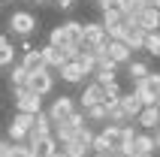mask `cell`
<instances>
[{"label": "cell", "mask_w": 160, "mask_h": 157, "mask_svg": "<svg viewBox=\"0 0 160 157\" xmlns=\"http://www.w3.org/2000/svg\"><path fill=\"white\" fill-rule=\"evenodd\" d=\"M94 157H121V154H118V151L112 148V151H100V154H94Z\"/></svg>", "instance_id": "d590c367"}, {"label": "cell", "mask_w": 160, "mask_h": 157, "mask_svg": "<svg viewBox=\"0 0 160 157\" xmlns=\"http://www.w3.org/2000/svg\"><path fill=\"white\" fill-rule=\"evenodd\" d=\"M0 67H9V70L15 67V48L12 45H9L6 52H0Z\"/></svg>", "instance_id": "4dcf8cb0"}, {"label": "cell", "mask_w": 160, "mask_h": 157, "mask_svg": "<svg viewBox=\"0 0 160 157\" xmlns=\"http://www.w3.org/2000/svg\"><path fill=\"white\" fill-rule=\"evenodd\" d=\"M127 76H130V82L136 85V82H142L145 76H151V70H148L145 61H130V63H127Z\"/></svg>", "instance_id": "44dd1931"}, {"label": "cell", "mask_w": 160, "mask_h": 157, "mask_svg": "<svg viewBox=\"0 0 160 157\" xmlns=\"http://www.w3.org/2000/svg\"><path fill=\"white\" fill-rule=\"evenodd\" d=\"M133 91L142 97L145 106H157V97H160V73H151V76H145L142 82H136Z\"/></svg>", "instance_id": "7a4b0ae2"}, {"label": "cell", "mask_w": 160, "mask_h": 157, "mask_svg": "<svg viewBox=\"0 0 160 157\" xmlns=\"http://www.w3.org/2000/svg\"><path fill=\"white\" fill-rule=\"evenodd\" d=\"M79 103H82V112H88V109H94V106H103L106 103V88L97 85V82L85 85V91L79 94Z\"/></svg>", "instance_id": "5b68a950"}, {"label": "cell", "mask_w": 160, "mask_h": 157, "mask_svg": "<svg viewBox=\"0 0 160 157\" xmlns=\"http://www.w3.org/2000/svg\"><path fill=\"white\" fill-rule=\"evenodd\" d=\"M58 76H61L63 82H67V85H82V82H85V70H82V63H79V61L63 63Z\"/></svg>", "instance_id": "4fadbf2b"}, {"label": "cell", "mask_w": 160, "mask_h": 157, "mask_svg": "<svg viewBox=\"0 0 160 157\" xmlns=\"http://www.w3.org/2000/svg\"><path fill=\"white\" fill-rule=\"evenodd\" d=\"M72 3H76V0H54V6L63 9V12H67V9H72Z\"/></svg>", "instance_id": "e575fe53"}, {"label": "cell", "mask_w": 160, "mask_h": 157, "mask_svg": "<svg viewBox=\"0 0 160 157\" xmlns=\"http://www.w3.org/2000/svg\"><path fill=\"white\" fill-rule=\"evenodd\" d=\"M72 112H76V100H72V97H67V94L54 97L52 106H48V118H52V124H63V121H70Z\"/></svg>", "instance_id": "3957f363"}, {"label": "cell", "mask_w": 160, "mask_h": 157, "mask_svg": "<svg viewBox=\"0 0 160 157\" xmlns=\"http://www.w3.org/2000/svg\"><path fill=\"white\" fill-rule=\"evenodd\" d=\"M136 154H157V145H154L151 133H139L136 136Z\"/></svg>", "instance_id": "603a6c76"}, {"label": "cell", "mask_w": 160, "mask_h": 157, "mask_svg": "<svg viewBox=\"0 0 160 157\" xmlns=\"http://www.w3.org/2000/svg\"><path fill=\"white\" fill-rule=\"evenodd\" d=\"M54 157H67V154H63V151H58V154H54Z\"/></svg>", "instance_id": "60d3db41"}, {"label": "cell", "mask_w": 160, "mask_h": 157, "mask_svg": "<svg viewBox=\"0 0 160 157\" xmlns=\"http://www.w3.org/2000/svg\"><path fill=\"white\" fill-rule=\"evenodd\" d=\"M6 48H9V39H6L3 33H0V52H6Z\"/></svg>", "instance_id": "8d00e7d4"}, {"label": "cell", "mask_w": 160, "mask_h": 157, "mask_svg": "<svg viewBox=\"0 0 160 157\" xmlns=\"http://www.w3.org/2000/svg\"><path fill=\"white\" fill-rule=\"evenodd\" d=\"M157 109H160V97H157Z\"/></svg>", "instance_id": "7bdbcfd3"}, {"label": "cell", "mask_w": 160, "mask_h": 157, "mask_svg": "<svg viewBox=\"0 0 160 157\" xmlns=\"http://www.w3.org/2000/svg\"><path fill=\"white\" fill-rule=\"evenodd\" d=\"M109 124H115V127H127V124H130V118L124 115V109H121V106H112V109H109Z\"/></svg>", "instance_id": "4316f807"}, {"label": "cell", "mask_w": 160, "mask_h": 157, "mask_svg": "<svg viewBox=\"0 0 160 157\" xmlns=\"http://www.w3.org/2000/svg\"><path fill=\"white\" fill-rule=\"evenodd\" d=\"M106 43H109L106 27L100 24V21H85V45H91V48H103Z\"/></svg>", "instance_id": "ba28073f"}, {"label": "cell", "mask_w": 160, "mask_h": 157, "mask_svg": "<svg viewBox=\"0 0 160 157\" xmlns=\"http://www.w3.org/2000/svg\"><path fill=\"white\" fill-rule=\"evenodd\" d=\"M136 124H139L145 133H154V130L160 127V109H157V106H145L142 115L136 118Z\"/></svg>", "instance_id": "7c38bea8"}, {"label": "cell", "mask_w": 160, "mask_h": 157, "mask_svg": "<svg viewBox=\"0 0 160 157\" xmlns=\"http://www.w3.org/2000/svg\"><path fill=\"white\" fill-rule=\"evenodd\" d=\"M85 115H88V124H91V121H94V124H109V109H106V103L88 109Z\"/></svg>", "instance_id": "cb8c5ba5"}, {"label": "cell", "mask_w": 160, "mask_h": 157, "mask_svg": "<svg viewBox=\"0 0 160 157\" xmlns=\"http://www.w3.org/2000/svg\"><path fill=\"white\" fill-rule=\"evenodd\" d=\"M121 109H124V115H127V118H130V121L136 124V118L142 115L145 103H142V97L136 94V91H130V94H124V97H121Z\"/></svg>", "instance_id": "8fae6325"}, {"label": "cell", "mask_w": 160, "mask_h": 157, "mask_svg": "<svg viewBox=\"0 0 160 157\" xmlns=\"http://www.w3.org/2000/svg\"><path fill=\"white\" fill-rule=\"evenodd\" d=\"M54 88V73L52 70H39V73H30V82H27V91H33L36 97H45L48 91Z\"/></svg>", "instance_id": "8992f818"}, {"label": "cell", "mask_w": 160, "mask_h": 157, "mask_svg": "<svg viewBox=\"0 0 160 157\" xmlns=\"http://www.w3.org/2000/svg\"><path fill=\"white\" fill-rule=\"evenodd\" d=\"M145 36L148 33H145L136 21H127L124 24V39H121V43H127L130 52H145Z\"/></svg>", "instance_id": "52a82bcc"}, {"label": "cell", "mask_w": 160, "mask_h": 157, "mask_svg": "<svg viewBox=\"0 0 160 157\" xmlns=\"http://www.w3.org/2000/svg\"><path fill=\"white\" fill-rule=\"evenodd\" d=\"M27 82H30V73H27L21 63H15V67L9 70V85H12V91H15V88H27Z\"/></svg>", "instance_id": "7402d4cb"}, {"label": "cell", "mask_w": 160, "mask_h": 157, "mask_svg": "<svg viewBox=\"0 0 160 157\" xmlns=\"http://www.w3.org/2000/svg\"><path fill=\"white\" fill-rule=\"evenodd\" d=\"M145 52L151 54V58H160V30L145 36Z\"/></svg>", "instance_id": "83f0119b"}, {"label": "cell", "mask_w": 160, "mask_h": 157, "mask_svg": "<svg viewBox=\"0 0 160 157\" xmlns=\"http://www.w3.org/2000/svg\"><path fill=\"white\" fill-rule=\"evenodd\" d=\"M151 136H154V145H157V151H160V127H157V130L151 133Z\"/></svg>", "instance_id": "74e56055"}, {"label": "cell", "mask_w": 160, "mask_h": 157, "mask_svg": "<svg viewBox=\"0 0 160 157\" xmlns=\"http://www.w3.org/2000/svg\"><path fill=\"white\" fill-rule=\"evenodd\" d=\"M100 9L103 12H121L124 9V0H100Z\"/></svg>", "instance_id": "1f68e13d"}, {"label": "cell", "mask_w": 160, "mask_h": 157, "mask_svg": "<svg viewBox=\"0 0 160 157\" xmlns=\"http://www.w3.org/2000/svg\"><path fill=\"white\" fill-rule=\"evenodd\" d=\"M148 6H151L148 0H124V9H121V12H124V18H127V21H136V18L142 15Z\"/></svg>", "instance_id": "ac0fdd59"}, {"label": "cell", "mask_w": 160, "mask_h": 157, "mask_svg": "<svg viewBox=\"0 0 160 157\" xmlns=\"http://www.w3.org/2000/svg\"><path fill=\"white\" fill-rule=\"evenodd\" d=\"M61 151L67 157H88V154H94V148H91L88 142H82V139H72V142H67V145H61Z\"/></svg>", "instance_id": "e0dca14e"}, {"label": "cell", "mask_w": 160, "mask_h": 157, "mask_svg": "<svg viewBox=\"0 0 160 157\" xmlns=\"http://www.w3.org/2000/svg\"><path fill=\"white\" fill-rule=\"evenodd\" d=\"M39 52H42L45 70H52V73H61V67H63V63H70V61H67V54H63V48H54V45H42Z\"/></svg>", "instance_id": "9c48e42d"}, {"label": "cell", "mask_w": 160, "mask_h": 157, "mask_svg": "<svg viewBox=\"0 0 160 157\" xmlns=\"http://www.w3.org/2000/svg\"><path fill=\"white\" fill-rule=\"evenodd\" d=\"M97 3H100V0H97Z\"/></svg>", "instance_id": "f6af8a7d"}, {"label": "cell", "mask_w": 160, "mask_h": 157, "mask_svg": "<svg viewBox=\"0 0 160 157\" xmlns=\"http://www.w3.org/2000/svg\"><path fill=\"white\" fill-rule=\"evenodd\" d=\"M58 151H61V145H58L54 136H45V139H39V142L30 145V154H33V157H54Z\"/></svg>", "instance_id": "9a60e30c"}, {"label": "cell", "mask_w": 160, "mask_h": 157, "mask_svg": "<svg viewBox=\"0 0 160 157\" xmlns=\"http://www.w3.org/2000/svg\"><path fill=\"white\" fill-rule=\"evenodd\" d=\"M9 142H12V145H27V136H30V133L27 130H21V127H15V124L9 121Z\"/></svg>", "instance_id": "484cf974"}, {"label": "cell", "mask_w": 160, "mask_h": 157, "mask_svg": "<svg viewBox=\"0 0 160 157\" xmlns=\"http://www.w3.org/2000/svg\"><path fill=\"white\" fill-rule=\"evenodd\" d=\"M136 157H154V154H136Z\"/></svg>", "instance_id": "b9f144b4"}, {"label": "cell", "mask_w": 160, "mask_h": 157, "mask_svg": "<svg viewBox=\"0 0 160 157\" xmlns=\"http://www.w3.org/2000/svg\"><path fill=\"white\" fill-rule=\"evenodd\" d=\"M106 52H109V58H112L118 67H127V63L133 61V52H130V48H127V43H121V39H109Z\"/></svg>", "instance_id": "30bf717a"}, {"label": "cell", "mask_w": 160, "mask_h": 157, "mask_svg": "<svg viewBox=\"0 0 160 157\" xmlns=\"http://www.w3.org/2000/svg\"><path fill=\"white\" fill-rule=\"evenodd\" d=\"M33 3H36V6H42V3H48V0H33Z\"/></svg>", "instance_id": "ab89813d"}, {"label": "cell", "mask_w": 160, "mask_h": 157, "mask_svg": "<svg viewBox=\"0 0 160 157\" xmlns=\"http://www.w3.org/2000/svg\"><path fill=\"white\" fill-rule=\"evenodd\" d=\"M6 24H9V30H12L15 36H24V39H27L30 33H33L36 27H39V24H36V18L30 15V12H24V9H18V12H12Z\"/></svg>", "instance_id": "277c9868"}, {"label": "cell", "mask_w": 160, "mask_h": 157, "mask_svg": "<svg viewBox=\"0 0 160 157\" xmlns=\"http://www.w3.org/2000/svg\"><path fill=\"white\" fill-rule=\"evenodd\" d=\"M76 133H79V127H72L70 121L54 124V139H58V145H67V142H72V139H76Z\"/></svg>", "instance_id": "d6986e66"}, {"label": "cell", "mask_w": 160, "mask_h": 157, "mask_svg": "<svg viewBox=\"0 0 160 157\" xmlns=\"http://www.w3.org/2000/svg\"><path fill=\"white\" fill-rule=\"evenodd\" d=\"M12 124L30 133V130L36 127V115H24V112H15V115H12Z\"/></svg>", "instance_id": "d4e9b609"}, {"label": "cell", "mask_w": 160, "mask_h": 157, "mask_svg": "<svg viewBox=\"0 0 160 157\" xmlns=\"http://www.w3.org/2000/svg\"><path fill=\"white\" fill-rule=\"evenodd\" d=\"M136 24L142 27L145 33H157V30H160V9L148 6V9H145V12H142V15L136 18Z\"/></svg>", "instance_id": "5bb4252c"}, {"label": "cell", "mask_w": 160, "mask_h": 157, "mask_svg": "<svg viewBox=\"0 0 160 157\" xmlns=\"http://www.w3.org/2000/svg\"><path fill=\"white\" fill-rule=\"evenodd\" d=\"M100 133H103V136H109V142H112L115 148L121 145V127H115V124H106V127H103Z\"/></svg>", "instance_id": "f1b7e54d"}, {"label": "cell", "mask_w": 160, "mask_h": 157, "mask_svg": "<svg viewBox=\"0 0 160 157\" xmlns=\"http://www.w3.org/2000/svg\"><path fill=\"white\" fill-rule=\"evenodd\" d=\"M3 3H6V0H3Z\"/></svg>", "instance_id": "ee69618b"}, {"label": "cell", "mask_w": 160, "mask_h": 157, "mask_svg": "<svg viewBox=\"0 0 160 157\" xmlns=\"http://www.w3.org/2000/svg\"><path fill=\"white\" fill-rule=\"evenodd\" d=\"M9 151H12V142H9V139H0V157H9Z\"/></svg>", "instance_id": "836d02e7"}, {"label": "cell", "mask_w": 160, "mask_h": 157, "mask_svg": "<svg viewBox=\"0 0 160 157\" xmlns=\"http://www.w3.org/2000/svg\"><path fill=\"white\" fill-rule=\"evenodd\" d=\"M148 3H151V6H154V9H160V0H148Z\"/></svg>", "instance_id": "f35d334b"}, {"label": "cell", "mask_w": 160, "mask_h": 157, "mask_svg": "<svg viewBox=\"0 0 160 157\" xmlns=\"http://www.w3.org/2000/svg\"><path fill=\"white\" fill-rule=\"evenodd\" d=\"M12 97H15V112H24V115H39L42 112V97H36L33 91L15 88Z\"/></svg>", "instance_id": "6da1fadb"}, {"label": "cell", "mask_w": 160, "mask_h": 157, "mask_svg": "<svg viewBox=\"0 0 160 157\" xmlns=\"http://www.w3.org/2000/svg\"><path fill=\"white\" fill-rule=\"evenodd\" d=\"M21 67H24L27 73H39V70H45L42 52H39V48H30V52H24V58H21Z\"/></svg>", "instance_id": "2e32d148"}, {"label": "cell", "mask_w": 160, "mask_h": 157, "mask_svg": "<svg viewBox=\"0 0 160 157\" xmlns=\"http://www.w3.org/2000/svg\"><path fill=\"white\" fill-rule=\"evenodd\" d=\"M112 148H115V145L109 142V136H103V133L94 136V154H100V151H112ZM115 151H118V148H115Z\"/></svg>", "instance_id": "f546056e"}, {"label": "cell", "mask_w": 160, "mask_h": 157, "mask_svg": "<svg viewBox=\"0 0 160 157\" xmlns=\"http://www.w3.org/2000/svg\"><path fill=\"white\" fill-rule=\"evenodd\" d=\"M9 157H33V154H30V145H12Z\"/></svg>", "instance_id": "d6a6232c"}, {"label": "cell", "mask_w": 160, "mask_h": 157, "mask_svg": "<svg viewBox=\"0 0 160 157\" xmlns=\"http://www.w3.org/2000/svg\"><path fill=\"white\" fill-rule=\"evenodd\" d=\"M63 30L72 45H85V24L82 21H63Z\"/></svg>", "instance_id": "ffe728a7"}]
</instances>
